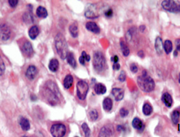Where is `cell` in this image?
Instances as JSON below:
<instances>
[{
  "label": "cell",
  "mask_w": 180,
  "mask_h": 137,
  "mask_svg": "<svg viewBox=\"0 0 180 137\" xmlns=\"http://www.w3.org/2000/svg\"><path fill=\"white\" fill-rule=\"evenodd\" d=\"M42 95L48 103L52 105H56L61 100L59 89L57 84L51 81L47 82L42 88Z\"/></svg>",
  "instance_id": "1"
},
{
  "label": "cell",
  "mask_w": 180,
  "mask_h": 137,
  "mask_svg": "<svg viewBox=\"0 0 180 137\" xmlns=\"http://www.w3.org/2000/svg\"><path fill=\"white\" fill-rule=\"evenodd\" d=\"M137 83L144 92H151L155 89V82L146 71H144L143 74L138 77Z\"/></svg>",
  "instance_id": "2"
},
{
  "label": "cell",
  "mask_w": 180,
  "mask_h": 137,
  "mask_svg": "<svg viewBox=\"0 0 180 137\" xmlns=\"http://www.w3.org/2000/svg\"><path fill=\"white\" fill-rule=\"evenodd\" d=\"M55 46H56L57 52L60 56V58L63 59L66 58V57L69 53L68 52V46H67V42H66L65 36L60 33H58L55 37Z\"/></svg>",
  "instance_id": "3"
},
{
  "label": "cell",
  "mask_w": 180,
  "mask_h": 137,
  "mask_svg": "<svg viewBox=\"0 0 180 137\" xmlns=\"http://www.w3.org/2000/svg\"><path fill=\"white\" fill-rule=\"evenodd\" d=\"M104 11L99 4H91L85 10V16L88 19H95L100 16L102 12H104Z\"/></svg>",
  "instance_id": "4"
},
{
  "label": "cell",
  "mask_w": 180,
  "mask_h": 137,
  "mask_svg": "<svg viewBox=\"0 0 180 137\" xmlns=\"http://www.w3.org/2000/svg\"><path fill=\"white\" fill-rule=\"evenodd\" d=\"M93 65L96 71L102 72L106 68V60L104 55L101 52H95L94 53L93 58Z\"/></svg>",
  "instance_id": "5"
},
{
  "label": "cell",
  "mask_w": 180,
  "mask_h": 137,
  "mask_svg": "<svg viewBox=\"0 0 180 137\" xmlns=\"http://www.w3.org/2000/svg\"><path fill=\"white\" fill-rule=\"evenodd\" d=\"M162 6L164 10L170 12L178 13L180 12V5L174 0H163L162 3Z\"/></svg>",
  "instance_id": "6"
},
{
  "label": "cell",
  "mask_w": 180,
  "mask_h": 137,
  "mask_svg": "<svg viewBox=\"0 0 180 137\" xmlns=\"http://www.w3.org/2000/svg\"><path fill=\"white\" fill-rule=\"evenodd\" d=\"M89 85L85 81H79L77 83V95L80 100H84L88 92Z\"/></svg>",
  "instance_id": "7"
},
{
  "label": "cell",
  "mask_w": 180,
  "mask_h": 137,
  "mask_svg": "<svg viewBox=\"0 0 180 137\" xmlns=\"http://www.w3.org/2000/svg\"><path fill=\"white\" fill-rule=\"evenodd\" d=\"M50 133L52 135V136L54 137H63L65 136V133H66V127L63 124H55L53 125L50 128Z\"/></svg>",
  "instance_id": "8"
},
{
  "label": "cell",
  "mask_w": 180,
  "mask_h": 137,
  "mask_svg": "<svg viewBox=\"0 0 180 137\" xmlns=\"http://www.w3.org/2000/svg\"><path fill=\"white\" fill-rule=\"evenodd\" d=\"M11 29L6 24L0 25V39L2 41H6L10 38Z\"/></svg>",
  "instance_id": "9"
},
{
  "label": "cell",
  "mask_w": 180,
  "mask_h": 137,
  "mask_svg": "<svg viewBox=\"0 0 180 137\" xmlns=\"http://www.w3.org/2000/svg\"><path fill=\"white\" fill-rule=\"evenodd\" d=\"M22 52L24 53L27 57L31 58L34 54V50H33V46L31 44V42L28 41H26V42L23 43L22 45Z\"/></svg>",
  "instance_id": "10"
},
{
  "label": "cell",
  "mask_w": 180,
  "mask_h": 137,
  "mask_svg": "<svg viewBox=\"0 0 180 137\" xmlns=\"http://www.w3.org/2000/svg\"><path fill=\"white\" fill-rule=\"evenodd\" d=\"M37 74V68L35 65H29L26 71V76L28 80H34Z\"/></svg>",
  "instance_id": "11"
},
{
  "label": "cell",
  "mask_w": 180,
  "mask_h": 137,
  "mask_svg": "<svg viewBox=\"0 0 180 137\" xmlns=\"http://www.w3.org/2000/svg\"><path fill=\"white\" fill-rule=\"evenodd\" d=\"M111 92H112V95H114V97L117 101H121L124 97V95H125L124 90L120 88H114Z\"/></svg>",
  "instance_id": "12"
},
{
  "label": "cell",
  "mask_w": 180,
  "mask_h": 137,
  "mask_svg": "<svg viewBox=\"0 0 180 137\" xmlns=\"http://www.w3.org/2000/svg\"><path fill=\"white\" fill-rule=\"evenodd\" d=\"M162 100L164 103V105L167 106L168 108H170L172 105H173V99L172 96L169 94V93H164L162 96Z\"/></svg>",
  "instance_id": "13"
},
{
  "label": "cell",
  "mask_w": 180,
  "mask_h": 137,
  "mask_svg": "<svg viewBox=\"0 0 180 137\" xmlns=\"http://www.w3.org/2000/svg\"><path fill=\"white\" fill-rule=\"evenodd\" d=\"M132 127H134L135 129L139 130V131H142L145 127V125L139 118H134L133 120H132Z\"/></svg>",
  "instance_id": "14"
},
{
  "label": "cell",
  "mask_w": 180,
  "mask_h": 137,
  "mask_svg": "<svg viewBox=\"0 0 180 137\" xmlns=\"http://www.w3.org/2000/svg\"><path fill=\"white\" fill-rule=\"evenodd\" d=\"M86 28H87L88 30L93 32V33H95V34H97V33L100 32V28L97 26V24L95 23V22H92V21H89V22H88L86 24Z\"/></svg>",
  "instance_id": "15"
},
{
  "label": "cell",
  "mask_w": 180,
  "mask_h": 137,
  "mask_svg": "<svg viewBox=\"0 0 180 137\" xmlns=\"http://www.w3.org/2000/svg\"><path fill=\"white\" fill-rule=\"evenodd\" d=\"M155 50H156V52L158 53L159 55L162 54V50H163V43L162 41V38L160 36H157L156 39H155Z\"/></svg>",
  "instance_id": "16"
},
{
  "label": "cell",
  "mask_w": 180,
  "mask_h": 137,
  "mask_svg": "<svg viewBox=\"0 0 180 137\" xmlns=\"http://www.w3.org/2000/svg\"><path fill=\"white\" fill-rule=\"evenodd\" d=\"M112 129L108 126H105L103 127L100 131V134H99V136L100 137H106V136H112Z\"/></svg>",
  "instance_id": "17"
},
{
  "label": "cell",
  "mask_w": 180,
  "mask_h": 137,
  "mask_svg": "<svg viewBox=\"0 0 180 137\" xmlns=\"http://www.w3.org/2000/svg\"><path fill=\"white\" fill-rule=\"evenodd\" d=\"M69 32L73 37H77L79 35V28H78V24L76 22H73L71 24L69 27Z\"/></svg>",
  "instance_id": "18"
},
{
  "label": "cell",
  "mask_w": 180,
  "mask_h": 137,
  "mask_svg": "<svg viewBox=\"0 0 180 137\" xmlns=\"http://www.w3.org/2000/svg\"><path fill=\"white\" fill-rule=\"evenodd\" d=\"M95 91L98 95H102V94H105L106 93L107 89H106V87L103 84L97 83V84H95Z\"/></svg>",
  "instance_id": "19"
},
{
  "label": "cell",
  "mask_w": 180,
  "mask_h": 137,
  "mask_svg": "<svg viewBox=\"0 0 180 137\" xmlns=\"http://www.w3.org/2000/svg\"><path fill=\"white\" fill-rule=\"evenodd\" d=\"M112 105H113L112 100L109 97H106L102 102V107L106 112H110V110L112 109Z\"/></svg>",
  "instance_id": "20"
},
{
  "label": "cell",
  "mask_w": 180,
  "mask_h": 137,
  "mask_svg": "<svg viewBox=\"0 0 180 137\" xmlns=\"http://www.w3.org/2000/svg\"><path fill=\"white\" fill-rule=\"evenodd\" d=\"M39 33H40V30H39L38 27L37 26H33L29 29L28 35H29V37L31 39H35L37 37V35H39Z\"/></svg>",
  "instance_id": "21"
},
{
  "label": "cell",
  "mask_w": 180,
  "mask_h": 137,
  "mask_svg": "<svg viewBox=\"0 0 180 137\" xmlns=\"http://www.w3.org/2000/svg\"><path fill=\"white\" fill-rule=\"evenodd\" d=\"M58 67H59V63H58V59L52 58L50 61V64H49V68H50V71L51 72H56V71H58Z\"/></svg>",
  "instance_id": "22"
},
{
  "label": "cell",
  "mask_w": 180,
  "mask_h": 137,
  "mask_svg": "<svg viewBox=\"0 0 180 137\" xmlns=\"http://www.w3.org/2000/svg\"><path fill=\"white\" fill-rule=\"evenodd\" d=\"M20 125L21 128L24 130V131H28L30 129V123L29 121L25 119V118H20Z\"/></svg>",
  "instance_id": "23"
},
{
  "label": "cell",
  "mask_w": 180,
  "mask_h": 137,
  "mask_svg": "<svg viewBox=\"0 0 180 137\" xmlns=\"http://www.w3.org/2000/svg\"><path fill=\"white\" fill-rule=\"evenodd\" d=\"M23 21H25L27 24H29V23L34 22L35 18H34V16H33V14H32L31 12H27L24 13V15H23Z\"/></svg>",
  "instance_id": "24"
},
{
  "label": "cell",
  "mask_w": 180,
  "mask_h": 137,
  "mask_svg": "<svg viewBox=\"0 0 180 137\" xmlns=\"http://www.w3.org/2000/svg\"><path fill=\"white\" fill-rule=\"evenodd\" d=\"M72 83H73V78L72 76L68 74L66 75V77L65 78V81H64V87L65 89H70L71 87L72 86Z\"/></svg>",
  "instance_id": "25"
},
{
  "label": "cell",
  "mask_w": 180,
  "mask_h": 137,
  "mask_svg": "<svg viewBox=\"0 0 180 137\" xmlns=\"http://www.w3.org/2000/svg\"><path fill=\"white\" fill-rule=\"evenodd\" d=\"M120 47H121V50H122V52H123V55L125 57H127L129 54H130V50H129V47L128 45L124 42V41H121L120 42Z\"/></svg>",
  "instance_id": "26"
},
{
  "label": "cell",
  "mask_w": 180,
  "mask_h": 137,
  "mask_svg": "<svg viewBox=\"0 0 180 137\" xmlns=\"http://www.w3.org/2000/svg\"><path fill=\"white\" fill-rule=\"evenodd\" d=\"M36 14H37V16L40 17V18H46V17L48 16V12H47V10H46L44 7L39 6V7L36 9Z\"/></svg>",
  "instance_id": "27"
},
{
  "label": "cell",
  "mask_w": 180,
  "mask_h": 137,
  "mask_svg": "<svg viewBox=\"0 0 180 137\" xmlns=\"http://www.w3.org/2000/svg\"><path fill=\"white\" fill-rule=\"evenodd\" d=\"M163 49L165 51V52L167 54H170L172 52V49H173V45H172V42L170 40H166L165 42L163 43Z\"/></svg>",
  "instance_id": "28"
},
{
  "label": "cell",
  "mask_w": 180,
  "mask_h": 137,
  "mask_svg": "<svg viewBox=\"0 0 180 137\" xmlns=\"http://www.w3.org/2000/svg\"><path fill=\"white\" fill-rule=\"evenodd\" d=\"M67 61H68V64L70 65L72 67H73V68H76V65H77V64H76V60H75V58H74V56H73V54L72 52L68 53V55H67Z\"/></svg>",
  "instance_id": "29"
},
{
  "label": "cell",
  "mask_w": 180,
  "mask_h": 137,
  "mask_svg": "<svg viewBox=\"0 0 180 137\" xmlns=\"http://www.w3.org/2000/svg\"><path fill=\"white\" fill-rule=\"evenodd\" d=\"M180 119V113L178 111H174L171 114V120L173 122V124L175 125H178V122H179Z\"/></svg>",
  "instance_id": "30"
},
{
  "label": "cell",
  "mask_w": 180,
  "mask_h": 137,
  "mask_svg": "<svg viewBox=\"0 0 180 137\" xmlns=\"http://www.w3.org/2000/svg\"><path fill=\"white\" fill-rule=\"evenodd\" d=\"M142 111H143V113H144L145 115L148 116V115H150V114L152 113V112H153V108H152V106H151L150 104H148V103H146V104L143 105Z\"/></svg>",
  "instance_id": "31"
},
{
  "label": "cell",
  "mask_w": 180,
  "mask_h": 137,
  "mask_svg": "<svg viewBox=\"0 0 180 137\" xmlns=\"http://www.w3.org/2000/svg\"><path fill=\"white\" fill-rule=\"evenodd\" d=\"M89 60H90L89 55H88V54L85 52H83L81 53V56H80V62L81 65H85L86 62H88Z\"/></svg>",
  "instance_id": "32"
},
{
  "label": "cell",
  "mask_w": 180,
  "mask_h": 137,
  "mask_svg": "<svg viewBox=\"0 0 180 137\" xmlns=\"http://www.w3.org/2000/svg\"><path fill=\"white\" fill-rule=\"evenodd\" d=\"M81 127H82V130L84 131L85 136L89 137L91 135H90V129L89 127H88V124H87V123H83Z\"/></svg>",
  "instance_id": "33"
},
{
  "label": "cell",
  "mask_w": 180,
  "mask_h": 137,
  "mask_svg": "<svg viewBox=\"0 0 180 137\" xmlns=\"http://www.w3.org/2000/svg\"><path fill=\"white\" fill-rule=\"evenodd\" d=\"M89 118L92 121H95L98 119V112L95 110H92L89 112Z\"/></svg>",
  "instance_id": "34"
},
{
  "label": "cell",
  "mask_w": 180,
  "mask_h": 137,
  "mask_svg": "<svg viewBox=\"0 0 180 137\" xmlns=\"http://www.w3.org/2000/svg\"><path fill=\"white\" fill-rule=\"evenodd\" d=\"M178 53H180V39H178L176 41V50L174 52V56H178Z\"/></svg>",
  "instance_id": "35"
},
{
  "label": "cell",
  "mask_w": 180,
  "mask_h": 137,
  "mask_svg": "<svg viewBox=\"0 0 180 137\" xmlns=\"http://www.w3.org/2000/svg\"><path fill=\"white\" fill-rule=\"evenodd\" d=\"M5 63L0 56V75H2L5 73Z\"/></svg>",
  "instance_id": "36"
},
{
  "label": "cell",
  "mask_w": 180,
  "mask_h": 137,
  "mask_svg": "<svg viewBox=\"0 0 180 137\" xmlns=\"http://www.w3.org/2000/svg\"><path fill=\"white\" fill-rule=\"evenodd\" d=\"M119 113H120V116L123 117V118H125V117H126L127 115H128V111H127L126 109H125V108H122V109L120 110Z\"/></svg>",
  "instance_id": "37"
},
{
  "label": "cell",
  "mask_w": 180,
  "mask_h": 137,
  "mask_svg": "<svg viewBox=\"0 0 180 137\" xmlns=\"http://www.w3.org/2000/svg\"><path fill=\"white\" fill-rule=\"evenodd\" d=\"M104 15L106 16V17H111L112 16V13H113V11L111 8H107L106 10L104 11Z\"/></svg>",
  "instance_id": "38"
},
{
  "label": "cell",
  "mask_w": 180,
  "mask_h": 137,
  "mask_svg": "<svg viewBox=\"0 0 180 137\" xmlns=\"http://www.w3.org/2000/svg\"><path fill=\"white\" fill-rule=\"evenodd\" d=\"M130 68H131V71H132V73H137V72H138V70H139V68H138V65L134 63L131 65Z\"/></svg>",
  "instance_id": "39"
},
{
  "label": "cell",
  "mask_w": 180,
  "mask_h": 137,
  "mask_svg": "<svg viewBox=\"0 0 180 137\" xmlns=\"http://www.w3.org/2000/svg\"><path fill=\"white\" fill-rule=\"evenodd\" d=\"M125 77H126L125 73L124 71H122V72L120 73L119 76H118V80H119L120 82H125Z\"/></svg>",
  "instance_id": "40"
},
{
  "label": "cell",
  "mask_w": 180,
  "mask_h": 137,
  "mask_svg": "<svg viewBox=\"0 0 180 137\" xmlns=\"http://www.w3.org/2000/svg\"><path fill=\"white\" fill-rule=\"evenodd\" d=\"M18 2H19V0H8V3L12 7H15L18 5Z\"/></svg>",
  "instance_id": "41"
},
{
  "label": "cell",
  "mask_w": 180,
  "mask_h": 137,
  "mask_svg": "<svg viewBox=\"0 0 180 137\" xmlns=\"http://www.w3.org/2000/svg\"><path fill=\"white\" fill-rule=\"evenodd\" d=\"M119 68H120V65H119V64H118V62L113 64V69H114V70H118Z\"/></svg>",
  "instance_id": "42"
},
{
  "label": "cell",
  "mask_w": 180,
  "mask_h": 137,
  "mask_svg": "<svg viewBox=\"0 0 180 137\" xmlns=\"http://www.w3.org/2000/svg\"><path fill=\"white\" fill-rule=\"evenodd\" d=\"M112 61H113V63L118 62V56H114V57L112 58Z\"/></svg>",
  "instance_id": "43"
},
{
  "label": "cell",
  "mask_w": 180,
  "mask_h": 137,
  "mask_svg": "<svg viewBox=\"0 0 180 137\" xmlns=\"http://www.w3.org/2000/svg\"><path fill=\"white\" fill-rule=\"evenodd\" d=\"M117 129H118V131H122L124 128H123V127H122V126H118Z\"/></svg>",
  "instance_id": "44"
},
{
  "label": "cell",
  "mask_w": 180,
  "mask_h": 137,
  "mask_svg": "<svg viewBox=\"0 0 180 137\" xmlns=\"http://www.w3.org/2000/svg\"><path fill=\"white\" fill-rule=\"evenodd\" d=\"M138 54H139V56H141V58H143V57H144V54H143V52H139V53H138Z\"/></svg>",
  "instance_id": "45"
},
{
  "label": "cell",
  "mask_w": 180,
  "mask_h": 137,
  "mask_svg": "<svg viewBox=\"0 0 180 137\" xmlns=\"http://www.w3.org/2000/svg\"><path fill=\"white\" fill-rule=\"evenodd\" d=\"M140 28V30H141V31H144V28H145V27H144V26H141Z\"/></svg>",
  "instance_id": "46"
},
{
  "label": "cell",
  "mask_w": 180,
  "mask_h": 137,
  "mask_svg": "<svg viewBox=\"0 0 180 137\" xmlns=\"http://www.w3.org/2000/svg\"><path fill=\"white\" fill-rule=\"evenodd\" d=\"M178 82H179V83H180V74H179V80H178Z\"/></svg>",
  "instance_id": "47"
}]
</instances>
